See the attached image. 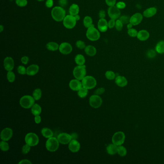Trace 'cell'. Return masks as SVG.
Here are the masks:
<instances>
[{"label": "cell", "mask_w": 164, "mask_h": 164, "mask_svg": "<svg viewBox=\"0 0 164 164\" xmlns=\"http://www.w3.org/2000/svg\"><path fill=\"white\" fill-rule=\"evenodd\" d=\"M65 11L61 6H55L52 9L51 12L52 18L55 21L61 22L63 21L65 18Z\"/></svg>", "instance_id": "cell-1"}, {"label": "cell", "mask_w": 164, "mask_h": 164, "mask_svg": "<svg viewBox=\"0 0 164 164\" xmlns=\"http://www.w3.org/2000/svg\"><path fill=\"white\" fill-rule=\"evenodd\" d=\"M35 99L33 96L26 95L22 96L19 100V104L25 109H29L32 107L35 104Z\"/></svg>", "instance_id": "cell-2"}, {"label": "cell", "mask_w": 164, "mask_h": 164, "mask_svg": "<svg viewBox=\"0 0 164 164\" xmlns=\"http://www.w3.org/2000/svg\"><path fill=\"white\" fill-rule=\"evenodd\" d=\"M59 141L55 137L50 138L48 139L45 143L46 149L51 152H54L57 150L59 146Z\"/></svg>", "instance_id": "cell-3"}, {"label": "cell", "mask_w": 164, "mask_h": 164, "mask_svg": "<svg viewBox=\"0 0 164 164\" xmlns=\"http://www.w3.org/2000/svg\"><path fill=\"white\" fill-rule=\"evenodd\" d=\"M83 87L88 90L93 89L97 85V81L95 78L91 76H86L81 80Z\"/></svg>", "instance_id": "cell-4"}, {"label": "cell", "mask_w": 164, "mask_h": 164, "mask_svg": "<svg viewBox=\"0 0 164 164\" xmlns=\"http://www.w3.org/2000/svg\"><path fill=\"white\" fill-rule=\"evenodd\" d=\"M73 74L75 78L82 80L86 76V65H77L74 68Z\"/></svg>", "instance_id": "cell-5"}, {"label": "cell", "mask_w": 164, "mask_h": 164, "mask_svg": "<svg viewBox=\"0 0 164 164\" xmlns=\"http://www.w3.org/2000/svg\"><path fill=\"white\" fill-rule=\"evenodd\" d=\"M86 37L91 41H96L99 40L100 37V33L93 25L88 28L86 32Z\"/></svg>", "instance_id": "cell-6"}, {"label": "cell", "mask_w": 164, "mask_h": 164, "mask_svg": "<svg viewBox=\"0 0 164 164\" xmlns=\"http://www.w3.org/2000/svg\"><path fill=\"white\" fill-rule=\"evenodd\" d=\"M25 141L31 147L35 146L38 144L39 142V138L36 133L30 132L27 133L25 137Z\"/></svg>", "instance_id": "cell-7"}, {"label": "cell", "mask_w": 164, "mask_h": 164, "mask_svg": "<svg viewBox=\"0 0 164 164\" xmlns=\"http://www.w3.org/2000/svg\"><path fill=\"white\" fill-rule=\"evenodd\" d=\"M125 134L122 132H115L112 138V143L117 146L122 145L125 140Z\"/></svg>", "instance_id": "cell-8"}, {"label": "cell", "mask_w": 164, "mask_h": 164, "mask_svg": "<svg viewBox=\"0 0 164 164\" xmlns=\"http://www.w3.org/2000/svg\"><path fill=\"white\" fill-rule=\"evenodd\" d=\"M77 20L75 16L70 15L66 16L63 20V25L65 28L72 29L75 27Z\"/></svg>", "instance_id": "cell-9"}, {"label": "cell", "mask_w": 164, "mask_h": 164, "mask_svg": "<svg viewBox=\"0 0 164 164\" xmlns=\"http://www.w3.org/2000/svg\"><path fill=\"white\" fill-rule=\"evenodd\" d=\"M103 100L100 96L98 95H92L89 99V104L90 107L94 108H98L102 105Z\"/></svg>", "instance_id": "cell-10"}, {"label": "cell", "mask_w": 164, "mask_h": 164, "mask_svg": "<svg viewBox=\"0 0 164 164\" xmlns=\"http://www.w3.org/2000/svg\"><path fill=\"white\" fill-rule=\"evenodd\" d=\"M108 14L109 18L111 19H118L120 18L121 13L119 9H118L117 6H110L108 9Z\"/></svg>", "instance_id": "cell-11"}, {"label": "cell", "mask_w": 164, "mask_h": 164, "mask_svg": "<svg viewBox=\"0 0 164 164\" xmlns=\"http://www.w3.org/2000/svg\"><path fill=\"white\" fill-rule=\"evenodd\" d=\"M13 131L10 128H6L2 130L1 133V139L2 140L8 141L12 138Z\"/></svg>", "instance_id": "cell-12"}, {"label": "cell", "mask_w": 164, "mask_h": 164, "mask_svg": "<svg viewBox=\"0 0 164 164\" xmlns=\"http://www.w3.org/2000/svg\"><path fill=\"white\" fill-rule=\"evenodd\" d=\"M57 138L60 143L62 144H68V143L72 140L71 134L65 132L60 133L58 135Z\"/></svg>", "instance_id": "cell-13"}, {"label": "cell", "mask_w": 164, "mask_h": 164, "mask_svg": "<svg viewBox=\"0 0 164 164\" xmlns=\"http://www.w3.org/2000/svg\"><path fill=\"white\" fill-rule=\"evenodd\" d=\"M59 50L62 54L68 55L72 52V47L70 43L65 42L59 45Z\"/></svg>", "instance_id": "cell-14"}, {"label": "cell", "mask_w": 164, "mask_h": 164, "mask_svg": "<svg viewBox=\"0 0 164 164\" xmlns=\"http://www.w3.org/2000/svg\"><path fill=\"white\" fill-rule=\"evenodd\" d=\"M14 61L11 57H6L3 61V66L6 71H12L14 68Z\"/></svg>", "instance_id": "cell-15"}, {"label": "cell", "mask_w": 164, "mask_h": 164, "mask_svg": "<svg viewBox=\"0 0 164 164\" xmlns=\"http://www.w3.org/2000/svg\"><path fill=\"white\" fill-rule=\"evenodd\" d=\"M143 19V15L137 13L132 15L130 18V23L133 26H137L142 22Z\"/></svg>", "instance_id": "cell-16"}, {"label": "cell", "mask_w": 164, "mask_h": 164, "mask_svg": "<svg viewBox=\"0 0 164 164\" xmlns=\"http://www.w3.org/2000/svg\"><path fill=\"white\" fill-rule=\"evenodd\" d=\"M69 86L71 90L73 91H78L82 87V84L80 80L77 79H73L70 81Z\"/></svg>", "instance_id": "cell-17"}, {"label": "cell", "mask_w": 164, "mask_h": 164, "mask_svg": "<svg viewBox=\"0 0 164 164\" xmlns=\"http://www.w3.org/2000/svg\"><path fill=\"white\" fill-rule=\"evenodd\" d=\"M68 149L71 152L77 153L80 148V144L77 140H72L68 143Z\"/></svg>", "instance_id": "cell-18"}, {"label": "cell", "mask_w": 164, "mask_h": 164, "mask_svg": "<svg viewBox=\"0 0 164 164\" xmlns=\"http://www.w3.org/2000/svg\"><path fill=\"white\" fill-rule=\"evenodd\" d=\"M98 28L99 31L105 32L107 30L108 28V22L105 18H100L98 22Z\"/></svg>", "instance_id": "cell-19"}, {"label": "cell", "mask_w": 164, "mask_h": 164, "mask_svg": "<svg viewBox=\"0 0 164 164\" xmlns=\"http://www.w3.org/2000/svg\"><path fill=\"white\" fill-rule=\"evenodd\" d=\"M39 66L35 64L31 65L27 68V75L30 76H33L37 74L39 71Z\"/></svg>", "instance_id": "cell-20"}, {"label": "cell", "mask_w": 164, "mask_h": 164, "mask_svg": "<svg viewBox=\"0 0 164 164\" xmlns=\"http://www.w3.org/2000/svg\"><path fill=\"white\" fill-rule=\"evenodd\" d=\"M115 83L120 87H124L128 84V80L127 78L124 76H118L115 77Z\"/></svg>", "instance_id": "cell-21"}, {"label": "cell", "mask_w": 164, "mask_h": 164, "mask_svg": "<svg viewBox=\"0 0 164 164\" xmlns=\"http://www.w3.org/2000/svg\"><path fill=\"white\" fill-rule=\"evenodd\" d=\"M150 37V34L148 31L146 30H141L138 32V39L140 41H145L148 40Z\"/></svg>", "instance_id": "cell-22"}, {"label": "cell", "mask_w": 164, "mask_h": 164, "mask_svg": "<svg viewBox=\"0 0 164 164\" xmlns=\"http://www.w3.org/2000/svg\"><path fill=\"white\" fill-rule=\"evenodd\" d=\"M157 9L155 7H152L146 9L143 13V16L145 18H150L154 16L157 13Z\"/></svg>", "instance_id": "cell-23"}, {"label": "cell", "mask_w": 164, "mask_h": 164, "mask_svg": "<svg viewBox=\"0 0 164 164\" xmlns=\"http://www.w3.org/2000/svg\"><path fill=\"white\" fill-rule=\"evenodd\" d=\"M117 148L118 146L114 143L109 144L107 147V152L110 155H114L117 153Z\"/></svg>", "instance_id": "cell-24"}, {"label": "cell", "mask_w": 164, "mask_h": 164, "mask_svg": "<svg viewBox=\"0 0 164 164\" xmlns=\"http://www.w3.org/2000/svg\"><path fill=\"white\" fill-rule=\"evenodd\" d=\"M84 51L85 53L90 56H94L97 53V50L95 47L92 45H88L85 48Z\"/></svg>", "instance_id": "cell-25"}, {"label": "cell", "mask_w": 164, "mask_h": 164, "mask_svg": "<svg viewBox=\"0 0 164 164\" xmlns=\"http://www.w3.org/2000/svg\"><path fill=\"white\" fill-rule=\"evenodd\" d=\"M41 133L42 135L47 139L53 137V133L50 129L48 128H44L41 130Z\"/></svg>", "instance_id": "cell-26"}, {"label": "cell", "mask_w": 164, "mask_h": 164, "mask_svg": "<svg viewBox=\"0 0 164 164\" xmlns=\"http://www.w3.org/2000/svg\"><path fill=\"white\" fill-rule=\"evenodd\" d=\"M31 111L32 114L34 115H40L42 111L41 107L38 104H34L31 108Z\"/></svg>", "instance_id": "cell-27"}, {"label": "cell", "mask_w": 164, "mask_h": 164, "mask_svg": "<svg viewBox=\"0 0 164 164\" xmlns=\"http://www.w3.org/2000/svg\"><path fill=\"white\" fill-rule=\"evenodd\" d=\"M79 11H80V8L78 5L77 4L73 3L70 6L69 9L70 15L75 16L76 15H78Z\"/></svg>", "instance_id": "cell-28"}, {"label": "cell", "mask_w": 164, "mask_h": 164, "mask_svg": "<svg viewBox=\"0 0 164 164\" xmlns=\"http://www.w3.org/2000/svg\"><path fill=\"white\" fill-rule=\"evenodd\" d=\"M75 61L76 63L79 65H84L85 63V58L83 55L78 54L76 56L75 58Z\"/></svg>", "instance_id": "cell-29"}, {"label": "cell", "mask_w": 164, "mask_h": 164, "mask_svg": "<svg viewBox=\"0 0 164 164\" xmlns=\"http://www.w3.org/2000/svg\"><path fill=\"white\" fill-rule=\"evenodd\" d=\"M47 49L51 51H55L59 49V45L55 42H49L46 45Z\"/></svg>", "instance_id": "cell-30"}, {"label": "cell", "mask_w": 164, "mask_h": 164, "mask_svg": "<svg viewBox=\"0 0 164 164\" xmlns=\"http://www.w3.org/2000/svg\"><path fill=\"white\" fill-rule=\"evenodd\" d=\"M83 25L87 28L94 25L92 18L90 16H85L83 19Z\"/></svg>", "instance_id": "cell-31"}, {"label": "cell", "mask_w": 164, "mask_h": 164, "mask_svg": "<svg viewBox=\"0 0 164 164\" xmlns=\"http://www.w3.org/2000/svg\"><path fill=\"white\" fill-rule=\"evenodd\" d=\"M155 51L157 53L160 54L164 53V41L161 40L157 43L155 46Z\"/></svg>", "instance_id": "cell-32"}, {"label": "cell", "mask_w": 164, "mask_h": 164, "mask_svg": "<svg viewBox=\"0 0 164 164\" xmlns=\"http://www.w3.org/2000/svg\"><path fill=\"white\" fill-rule=\"evenodd\" d=\"M32 96L35 100H39L42 96V91L41 89L40 88L36 89L33 92Z\"/></svg>", "instance_id": "cell-33"}, {"label": "cell", "mask_w": 164, "mask_h": 164, "mask_svg": "<svg viewBox=\"0 0 164 164\" xmlns=\"http://www.w3.org/2000/svg\"><path fill=\"white\" fill-rule=\"evenodd\" d=\"M88 93V89H86L83 87L78 91V95L79 97L81 98L86 97V96H87Z\"/></svg>", "instance_id": "cell-34"}, {"label": "cell", "mask_w": 164, "mask_h": 164, "mask_svg": "<svg viewBox=\"0 0 164 164\" xmlns=\"http://www.w3.org/2000/svg\"><path fill=\"white\" fill-rule=\"evenodd\" d=\"M117 154L120 157H123L126 156V155L127 154V151L126 148L122 145L118 146Z\"/></svg>", "instance_id": "cell-35"}, {"label": "cell", "mask_w": 164, "mask_h": 164, "mask_svg": "<svg viewBox=\"0 0 164 164\" xmlns=\"http://www.w3.org/2000/svg\"><path fill=\"white\" fill-rule=\"evenodd\" d=\"M0 148L2 151L6 152L9 149V144L6 141L2 140L0 142Z\"/></svg>", "instance_id": "cell-36"}, {"label": "cell", "mask_w": 164, "mask_h": 164, "mask_svg": "<svg viewBox=\"0 0 164 164\" xmlns=\"http://www.w3.org/2000/svg\"><path fill=\"white\" fill-rule=\"evenodd\" d=\"M6 77L8 81L11 83L13 82L16 80V75L15 73L12 71H8Z\"/></svg>", "instance_id": "cell-37"}, {"label": "cell", "mask_w": 164, "mask_h": 164, "mask_svg": "<svg viewBox=\"0 0 164 164\" xmlns=\"http://www.w3.org/2000/svg\"><path fill=\"white\" fill-rule=\"evenodd\" d=\"M105 76L107 80H110L115 79V77H115V73L113 71H110V70L107 71L105 72Z\"/></svg>", "instance_id": "cell-38"}, {"label": "cell", "mask_w": 164, "mask_h": 164, "mask_svg": "<svg viewBox=\"0 0 164 164\" xmlns=\"http://www.w3.org/2000/svg\"><path fill=\"white\" fill-rule=\"evenodd\" d=\"M130 17H129L128 16H120L119 18V20L121 21V22L122 23L123 25H128V24L130 23Z\"/></svg>", "instance_id": "cell-39"}, {"label": "cell", "mask_w": 164, "mask_h": 164, "mask_svg": "<svg viewBox=\"0 0 164 164\" xmlns=\"http://www.w3.org/2000/svg\"><path fill=\"white\" fill-rule=\"evenodd\" d=\"M137 30L135 28H130L128 30V34L130 36L132 37H136L137 36Z\"/></svg>", "instance_id": "cell-40"}, {"label": "cell", "mask_w": 164, "mask_h": 164, "mask_svg": "<svg viewBox=\"0 0 164 164\" xmlns=\"http://www.w3.org/2000/svg\"><path fill=\"white\" fill-rule=\"evenodd\" d=\"M123 27V24L121 22L119 19H117L115 21V28L117 31H120L122 30Z\"/></svg>", "instance_id": "cell-41"}, {"label": "cell", "mask_w": 164, "mask_h": 164, "mask_svg": "<svg viewBox=\"0 0 164 164\" xmlns=\"http://www.w3.org/2000/svg\"><path fill=\"white\" fill-rule=\"evenodd\" d=\"M76 46L77 48H78V49H85V48L86 47V45H85L84 42L82 40H78L76 42Z\"/></svg>", "instance_id": "cell-42"}, {"label": "cell", "mask_w": 164, "mask_h": 164, "mask_svg": "<svg viewBox=\"0 0 164 164\" xmlns=\"http://www.w3.org/2000/svg\"><path fill=\"white\" fill-rule=\"evenodd\" d=\"M30 149H31V146L27 143H26V144H25L22 148V154H25V155L28 154L30 151Z\"/></svg>", "instance_id": "cell-43"}, {"label": "cell", "mask_w": 164, "mask_h": 164, "mask_svg": "<svg viewBox=\"0 0 164 164\" xmlns=\"http://www.w3.org/2000/svg\"><path fill=\"white\" fill-rule=\"evenodd\" d=\"M18 72L20 75L27 74V68L23 65H19L18 67Z\"/></svg>", "instance_id": "cell-44"}, {"label": "cell", "mask_w": 164, "mask_h": 164, "mask_svg": "<svg viewBox=\"0 0 164 164\" xmlns=\"http://www.w3.org/2000/svg\"><path fill=\"white\" fill-rule=\"evenodd\" d=\"M16 3L18 6L20 7H24L28 4L27 0H16Z\"/></svg>", "instance_id": "cell-45"}, {"label": "cell", "mask_w": 164, "mask_h": 164, "mask_svg": "<svg viewBox=\"0 0 164 164\" xmlns=\"http://www.w3.org/2000/svg\"><path fill=\"white\" fill-rule=\"evenodd\" d=\"M147 56L150 58H153L156 56V51L150 50L147 53Z\"/></svg>", "instance_id": "cell-46"}, {"label": "cell", "mask_w": 164, "mask_h": 164, "mask_svg": "<svg viewBox=\"0 0 164 164\" xmlns=\"http://www.w3.org/2000/svg\"><path fill=\"white\" fill-rule=\"evenodd\" d=\"M105 92V89L104 88H100L98 89H97L95 90L94 92V94L98 95H100L103 94Z\"/></svg>", "instance_id": "cell-47"}, {"label": "cell", "mask_w": 164, "mask_h": 164, "mask_svg": "<svg viewBox=\"0 0 164 164\" xmlns=\"http://www.w3.org/2000/svg\"><path fill=\"white\" fill-rule=\"evenodd\" d=\"M115 6H117L118 9H124L126 7V3H125L124 2H119L116 3Z\"/></svg>", "instance_id": "cell-48"}, {"label": "cell", "mask_w": 164, "mask_h": 164, "mask_svg": "<svg viewBox=\"0 0 164 164\" xmlns=\"http://www.w3.org/2000/svg\"><path fill=\"white\" fill-rule=\"evenodd\" d=\"M105 3L108 6H115L116 5V0H105Z\"/></svg>", "instance_id": "cell-49"}, {"label": "cell", "mask_w": 164, "mask_h": 164, "mask_svg": "<svg viewBox=\"0 0 164 164\" xmlns=\"http://www.w3.org/2000/svg\"><path fill=\"white\" fill-rule=\"evenodd\" d=\"M115 19H111L108 22V28H113L115 27Z\"/></svg>", "instance_id": "cell-50"}, {"label": "cell", "mask_w": 164, "mask_h": 164, "mask_svg": "<svg viewBox=\"0 0 164 164\" xmlns=\"http://www.w3.org/2000/svg\"><path fill=\"white\" fill-rule=\"evenodd\" d=\"M21 62L24 65H27L29 61V58L27 56H23L21 59Z\"/></svg>", "instance_id": "cell-51"}, {"label": "cell", "mask_w": 164, "mask_h": 164, "mask_svg": "<svg viewBox=\"0 0 164 164\" xmlns=\"http://www.w3.org/2000/svg\"><path fill=\"white\" fill-rule=\"evenodd\" d=\"M59 4L60 6L64 7L67 6V0H59Z\"/></svg>", "instance_id": "cell-52"}, {"label": "cell", "mask_w": 164, "mask_h": 164, "mask_svg": "<svg viewBox=\"0 0 164 164\" xmlns=\"http://www.w3.org/2000/svg\"><path fill=\"white\" fill-rule=\"evenodd\" d=\"M46 6L48 8H51L53 7V0H47L46 3H45Z\"/></svg>", "instance_id": "cell-53"}, {"label": "cell", "mask_w": 164, "mask_h": 164, "mask_svg": "<svg viewBox=\"0 0 164 164\" xmlns=\"http://www.w3.org/2000/svg\"><path fill=\"white\" fill-rule=\"evenodd\" d=\"M34 120H35V122L37 124H40V123L41 122V121H42L41 117L40 115H36V116H35Z\"/></svg>", "instance_id": "cell-54"}, {"label": "cell", "mask_w": 164, "mask_h": 164, "mask_svg": "<svg viewBox=\"0 0 164 164\" xmlns=\"http://www.w3.org/2000/svg\"><path fill=\"white\" fill-rule=\"evenodd\" d=\"M99 16L100 18H105L106 16L105 11L103 10L100 11L99 13Z\"/></svg>", "instance_id": "cell-55"}, {"label": "cell", "mask_w": 164, "mask_h": 164, "mask_svg": "<svg viewBox=\"0 0 164 164\" xmlns=\"http://www.w3.org/2000/svg\"><path fill=\"white\" fill-rule=\"evenodd\" d=\"M32 162L28 159H23L18 162V164H31Z\"/></svg>", "instance_id": "cell-56"}, {"label": "cell", "mask_w": 164, "mask_h": 164, "mask_svg": "<svg viewBox=\"0 0 164 164\" xmlns=\"http://www.w3.org/2000/svg\"><path fill=\"white\" fill-rule=\"evenodd\" d=\"M72 140H77L78 138V135L76 133H73L71 134Z\"/></svg>", "instance_id": "cell-57"}, {"label": "cell", "mask_w": 164, "mask_h": 164, "mask_svg": "<svg viewBox=\"0 0 164 164\" xmlns=\"http://www.w3.org/2000/svg\"><path fill=\"white\" fill-rule=\"evenodd\" d=\"M132 26H133V25H132V24L129 23V24H128L127 25L128 29L129 30V29H130V28H132Z\"/></svg>", "instance_id": "cell-58"}, {"label": "cell", "mask_w": 164, "mask_h": 164, "mask_svg": "<svg viewBox=\"0 0 164 164\" xmlns=\"http://www.w3.org/2000/svg\"><path fill=\"white\" fill-rule=\"evenodd\" d=\"M75 18L76 19L77 21H78L80 19V16L78 15H76L75 16Z\"/></svg>", "instance_id": "cell-59"}, {"label": "cell", "mask_w": 164, "mask_h": 164, "mask_svg": "<svg viewBox=\"0 0 164 164\" xmlns=\"http://www.w3.org/2000/svg\"><path fill=\"white\" fill-rule=\"evenodd\" d=\"M3 30H4V27H3V26H0V32H3Z\"/></svg>", "instance_id": "cell-60"}, {"label": "cell", "mask_w": 164, "mask_h": 164, "mask_svg": "<svg viewBox=\"0 0 164 164\" xmlns=\"http://www.w3.org/2000/svg\"><path fill=\"white\" fill-rule=\"evenodd\" d=\"M38 1V2H42V1H45V0H37Z\"/></svg>", "instance_id": "cell-61"}]
</instances>
